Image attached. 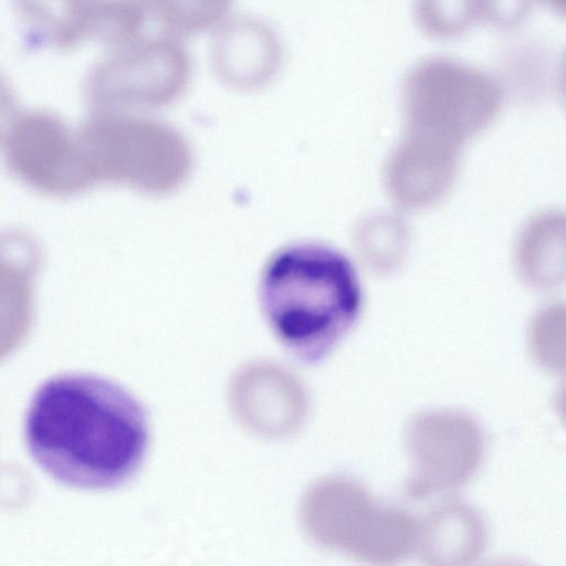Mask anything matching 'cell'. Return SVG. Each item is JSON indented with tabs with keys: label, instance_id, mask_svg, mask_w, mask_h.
<instances>
[{
	"label": "cell",
	"instance_id": "2",
	"mask_svg": "<svg viewBox=\"0 0 566 566\" xmlns=\"http://www.w3.org/2000/svg\"><path fill=\"white\" fill-rule=\"evenodd\" d=\"M263 315L298 360L324 359L355 323L361 287L350 261L318 243L287 245L265 263L259 286Z\"/></svg>",
	"mask_w": 566,
	"mask_h": 566
},
{
	"label": "cell",
	"instance_id": "18",
	"mask_svg": "<svg viewBox=\"0 0 566 566\" xmlns=\"http://www.w3.org/2000/svg\"><path fill=\"white\" fill-rule=\"evenodd\" d=\"M20 113L17 97L0 73V144Z\"/></svg>",
	"mask_w": 566,
	"mask_h": 566
},
{
	"label": "cell",
	"instance_id": "14",
	"mask_svg": "<svg viewBox=\"0 0 566 566\" xmlns=\"http://www.w3.org/2000/svg\"><path fill=\"white\" fill-rule=\"evenodd\" d=\"M233 0H146L157 22L172 36L217 29L228 18Z\"/></svg>",
	"mask_w": 566,
	"mask_h": 566
},
{
	"label": "cell",
	"instance_id": "3",
	"mask_svg": "<svg viewBox=\"0 0 566 566\" xmlns=\"http://www.w3.org/2000/svg\"><path fill=\"white\" fill-rule=\"evenodd\" d=\"M76 135L93 187L116 184L160 196L179 188L191 170L188 140L139 114L88 111Z\"/></svg>",
	"mask_w": 566,
	"mask_h": 566
},
{
	"label": "cell",
	"instance_id": "13",
	"mask_svg": "<svg viewBox=\"0 0 566 566\" xmlns=\"http://www.w3.org/2000/svg\"><path fill=\"white\" fill-rule=\"evenodd\" d=\"M29 34L66 50L85 41L76 0H14Z\"/></svg>",
	"mask_w": 566,
	"mask_h": 566
},
{
	"label": "cell",
	"instance_id": "6",
	"mask_svg": "<svg viewBox=\"0 0 566 566\" xmlns=\"http://www.w3.org/2000/svg\"><path fill=\"white\" fill-rule=\"evenodd\" d=\"M0 146L7 170L41 195L67 198L93 187L76 130L51 112L20 113Z\"/></svg>",
	"mask_w": 566,
	"mask_h": 566
},
{
	"label": "cell",
	"instance_id": "12",
	"mask_svg": "<svg viewBox=\"0 0 566 566\" xmlns=\"http://www.w3.org/2000/svg\"><path fill=\"white\" fill-rule=\"evenodd\" d=\"M85 40L116 45L142 29L146 0H76Z\"/></svg>",
	"mask_w": 566,
	"mask_h": 566
},
{
	"label": "cell",
	"instance_id": "15",
	"mask_svg": "<svg viewBox=\"0 0 566 566\" xmlns=\"http://www.w3.org/2000/svg\"><path fill=\"white\" fill-rule=\"evenodd\" d=\"M413 13L419 28L439 39L457 36L479 19L476 0H415Z\"/></svg>",
	"mask_w": 566,
	"mask_h": 566
},
{
	"label": "cell",
	"instance_id": "17",
	"mask_svg": "<svg viewBox=\"0 0 566 566\" xmlns=\"http://www.w3.org/2000/svg\"><path fill=\"white\" fill-rule=\"evenodd\" d=\"M479 19L497 28L520 24L532 8L533 0H476Z\"/></svg>",
	"mask_w": 566,
	"mask_h": 566
},
{
	"label": "cell",
	"instance_id": "10",
	"mask_svg": "<svg viewBox=\"0 0 566 566\" xmlns=\"http://www.w3.org/2000/svg\"><path fill=\"white\" fill-rule=\"evenodd\" d=\"M41 266L42 249L32 234L17 228L0 230V343L27 331Z\"/></svg>",
	"mask_w": 566,
	"mask_h": 566
},
{
	"label": "cell",
	"instance_id": "7",
	"mask_svg": "<svg viewBox=\"0 0 566 566\" xmlns=\"http://www.w3.org/2000/svg\"><path fill=\"white\" fill-rule=\"evenodd\" d=\"M403 442L409 460L405 490L409 497L417 500L467 483L483 454L479 426L455 410L427 411L412 418Z\"/></svg>",
	"mask_w": 566,
	"mask_h": 566
},
{
	"label": "cell",
	"instance_id": "11",
	"mask_svg": "<svg viewBox=\"0 0 566 566\" xmlns=\"http://www.w3.org/2000/svg\"><path fill=\"white\" fill-rule=\"evenodd\" d=\"M485 539L483 521L471 506L446 501L418 522L416 549L430 564L461 565L480 556Z\"/></svg>",
	"mask_w": 566,
	"mask_h": 566
},
{
	"label": "cell",
	"instance_id": "19",
	"mask_svg": "<svg viewBox=\"0 0 566 566\" xmlns=\"http://www.w3.org/2000/svg\"><path fill=\"white\" fill-rule=\"evenodd\" d=\"M547 3H549L554 9L563 10V0H546Z\"/></svg>",
	"mask_w": 566,
	"mask_h": 566
},
{
	"label": "cell",
	"instance_id": "5",
	"mask_svg": "<svg viewBox=\"0 0 566 566\" xmlns=\"http://www.w3.org/2000/svg\"><path fill=\"white\" fill-rule=\"evenodd\" d=\"M403 97L413 134L455 137L475 130L493 116L500 104V88L476 69L432 57L409 71Z\"/></svg>",
	"mask_w": 566,
	"mask_h": 566
},
{
	"label": "cell",
	"instance_id": "4",
	"mask_svg": "<svg viewBox=\"0 0 566 566\" xmlns=\"http://www.w3.org/2000/svg\"><path fill=\"white\" fill-rule=\"evenodd\" d=\"M191 76L187 50L172 35L134 36L113 45L85 82L88 111L139 113L175 103Z\"/></svg>",
	"mask_w": 566,
	"mask_h": 566
},
{
	"label": "cell",
	"instance_id": "8",
	"mask_svg": "<svg viewBox=\"0 0 566 566\" xmlns=\"http://www.w3.org/2000/svg\"><path fill=\"white\" fill-rule=\"evenodd\" d=\"M314 530L326 544L370 563H385L401 538L399 509L378 506L349 480H334L315 493Z\"/></svg>",
	"mask_w": 566,
	"mask_h": 566
},
{
	"label": "cell",
	"instance_id": "9",
	"mask_svg": "<svg viewBox=\"0 0 566 566\" xmlns=\"http://www.w3.org/2000/svg\"><path fill=\"white\" fill-rule=\"evenodd\" d=\"M282 45L264 22L239 17L217 29L211 45V64L227 86L251 91L270 83L282 63Z\"/></svg>",
	"mask_w": 566,
	"mask_h": 566
},
{
	"label": "cell",
	"instance_id": "1",
	"mask_svg": "<svg viewBox=\"0 0 566 566\" xmlns=\"http://www.w3.org/2000/svg\"><path fill=\"white\" fill-rule=\"evenodd\" d=\"M23 431L34 462L56 482L80 490L126 483L149 442L142 403L118 384L84 373L44 381L29 403Z\"/></svg>",
	"mask_w": 566,
	"mask_h": 566
},
{
	"label": "cell",
	"instance_id": "16",
	"mask_svg": "<svg viewBox=\"0 0 566 566\" xmlns=\"http://www.w3.org/2000/svg\"><path fill=\"white\" fill-rule=\"evenodd\" d=\"M564 329L557 316L543 317L531 334V352L535 361L549 371L565 367Z\"/></svg>",
	"mask_w": 566,
	"mask_h": 566
}]
</instances>
